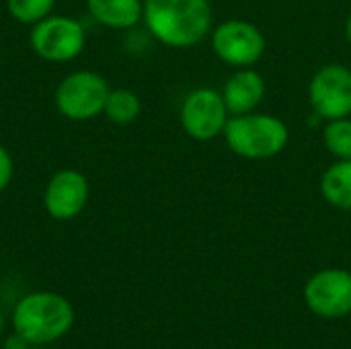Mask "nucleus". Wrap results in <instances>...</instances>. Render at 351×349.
Wrapping results in <instances>:
<instances>
[{"mask_svg":"<svg viewBox=\"0 0 351 349\" xmlns=\"http://www.w3.org/2000/svg\"><path fill=\"white\" fill-rule=\"evenodd\" d=\"M306 306L323 319H341L351 313V272L321 269L304 288Z\"/></svg>","mask_w":351,"mask_h":349,"instance_id":"obj_9","label":"nucleus"},{"mask_svg":"<svg viewBox=\"0 0 351 349\" xmlns=\"http://www.w3.org/2000/svg\"><path fill=\"white\" fill-rule=\"evenodd\" d=\"M230 119L222 93L204 86L191 91L181 105V125L191 140L210 142L224 134Z\"/></svg>","mask_w":351,"mask_h":349,"instance_id":"obj_7","label":"nucleus"},{"mask_svg":"<svg viewBox=\"0 0 351 349\" xmlns=\"http://www.w3.org/2000/svg\"><path fill=\"white\" fill-rule=\"evenodd\" d=\"M346 37H348V41H350L351 45V10L350 14H348V21H346Z\"/></svg>","mask_w":351,"mask_h":349,"instance_id":"obj_19","label":"nucleus"},{"mask_svg":"<svg viewBox=\"0 0 351 349\" xmlns=\"http://www.w3.org/2000/svg\"><path fill=\"white\" fill-rule=\"evenodd\" d=\"M12 175H14V160L10 152L0 144V193L10 185Z\"/></svg>","mask_w":351,"mask_h":349,"instance_id":"obj_17","label":"nucleus"},{"mask_svg":"<svg viewBox=\"0 0 351 349\" xmlns=\"http://www.w3.org/2000/svg\"><path fill=\"white\" fill-rule=\"evenodd\" d=\"M267 41L261 29L243 19H228L212 33L214 53L228 66L251 68L265 53Z\"/></svg>","mask_w":351,"mask_h":349,"instance_id":"obj_6","label":"nucleus"},{"mask_svg":"<svg viewBox=\"0 0 351 349\" xmlns=\"http://www.w3.org/2000/svg\"><path fill=\"white\" fill-rule=\"evenodd\" d=\"M142 21L160 43L185 49L210 35V0H144Z\"/></svg>","mask_w":351,"mask_h":349,"instance_id":"obj_1","label":"nucleus"},{"mask_svg":"<svg viewBox=\"0 0 351 349\" xmlns=\"http://www.w3.org/2000/svg\"><path fill=\"white\" fill-rule=\"evenodd\" d=\"M321 193L327 204L351 210V158L333 163L321 177Z\"/></svg>","mask_w":351,"mask_h":349,"instance_id":"obj_13","label":"nucleus"},{"mask_svg":"<svg viewBox=\"0 0 351 349\" xmlns=\"http://www.w3.org/2000/svg\"><path fill=\"white\" fill-rule=\"evenodd\" d=\"M88 14L109 29H132L142 21V0H86Z\"/></svg>","mask_w":351,"mask_h":349,"instance_id":"obj_12","label":"nucleus"},{"mask_svg":"<svg viewBox=\"0 0 351 349\" xmlns=\"http://www.w3.org/2000/svg\"><path fill=\"white\" fill-rule=\"evenodd\" d=\"M323 142L325 148L337 158L346 160L351 158V119L341 117V119H331L327 121L323 130Z\"/></svg>","mask_w":351,"mask_h":349,"instance_id":"obj_15","label":"nucleus"},{"mask_svg":"<svg viewBox=\"0 0 351 349\" xmlns=\"http://www.w3.org/2000/svg\"><path fill=\"white\" fill-rule=\"evenodd\" d=\"M308 101L317 117L325 121L351 115V68L327 64L317 70L308 84Z\"/></svg>","mask_w":351,"mask_h":349,"instance_id":"obj_8","label":"nucleus"},{"mask_svg":"<svg viewBox=\"0 0 351 349\" xmlns=\"http://www.w3.org/2000/svg\"><path fill=\"white\" fill-rule=\"evenodd\" d=\"M88 204V179L76 169L58 171L43 193L45 212L60 222L74 220Z\"/></svg>","mask_w":351,"mask_h":349,"instance_id":"obj_10","label":"nucleus"},{"mask_svg":"<svg viewBox=\"0 0 351 349\" xmlns=\"http://www.w3.org/2000/svg\"><path fill=\"white\" fill-rule=\"evenodd\" d=\"M226 146L241 158L267 160L282 154L290 142L288 125L267 113H245L230 115L224 128Z\"/></svg>","mask_w":351,"mask_h":349,"instance_id":"obj_3","label":"nucleus"},{"mask_svg":"<svg viewBox=\"0 0 351 349\" xmlns=\"http://www.w3.org/2000/svg\"><path fill=\"white\" fill-rule=\"evenodd\" d=\"M265 97V80L253 68L237 70L222 88V99L230 115H245L259 107Z\"/></svg>","mask_w":351,"mask_h":349,"instance_id":"obj_11","label":"nucleus"},{"mask_svg":"<svg viewBox=\"0 0 351 349\" xmlns=\"http://www.w3.org/2000/svg\"><path fill=\"white\" fill-rule=\"evenodd\" d=\"M2 329H4V317H2V313H0V333H2Z\"/></svg>","mask_w":351,"mask_h":349,"instance_id":"obj_20","label":"nucleus"},{"mask_svg":"<svg viewBox=\"0 0 351 349\" xmlns=\"http://www.w3.org/2000/svg\"><path fill=\"white\" fill-rule=\"evenodd\" d=\"M56 0H6L8 14L23 23V25H35L49 16Z\"/></svg>","mask_w":351,"mask_h":349,"instance_id":"obj_16","label":"nucleus"},{"mask_svg":"<svg viewBox=\"0 0 351 349\" xmlns=\"http://www.w3.org/2000/svg\"><path fill=\"white\" fill-rule=\"evenodd\" d=\"M31 344L27 339H23L19 333H12L6 341H4V349H29Z\"/></svg>","mask_w":351,"mask_h":349,"instance_id":"obj_18","label":"nucleus"},{"mask_svg":"<svg viewBox=\"0 0 351 349\" xmlns=\"http://www.w3.org/2000/svg\"><path fill=\"white\" fill-rule=\"evenodd\" d=\"M109 91V82L101 74L93 70L72 72L56 86V109L70 121H88L103 113Z\"/></svg>","mask_w":351,"mask_h":349,"instance_id":"obj_4","label":"nucleus"},{"mask_svg":"<svg viewBox=\"0 0 351 349\" xmlns=\"http://www.w3.org/2000/svg\"><path fill=\"white\" fill-rule=\"evenodd\" d=\"M31 49L45 62L62 64L78 58L84 49V27L72 16H45L29 35Z\"/></svg>","mask_w":351,"mask_h":349,"instance_id":"obj_5","label":"nucleus"},{"mask_svg":"<svg viewBox=\"0 0 351 349\" xmlns=\"http://www.w3.org/2000/svg\"><path fill=\"white\" fill-rule=\"evenodd\" d=\"M74 325V309L56 292H31L12 311V329L31 346H47L62 339Z\"/></svg>","mask_w":351,"mask_h":349,"instance_id":"obj_2","label":"nucleus"},{"mask_svg":"<svg viewBox=\"0 0 351 349\" xmlns=\"http://www.w3.org/2000/svg\"><path fill=\"white\" fill-rule=\"evenodd\" d=\"M103 113L107 115L109 121L119 123V125H128V123H134L140 117L142 101L130 88H113V91H109Z\"/></svg>","mask_w":351,"mask_h":349,"instance_id":"obj_14","label":"nucleus"}]
</instances>
